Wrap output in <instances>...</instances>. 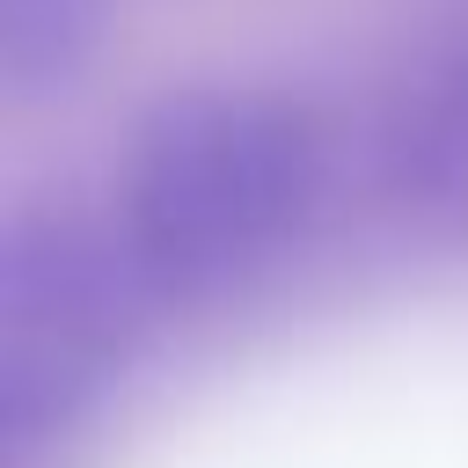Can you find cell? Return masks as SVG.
I'll return each instance as SVG.
<instances>
[{"label":"cell","mask_w":468,"mask_h":468,"mask_svg":"<svg viewBox=\"0 0 468 468\" xmlns=\"http://www.w3.org/2000/svg\"><path fill=\"white\" fill-rule=\"evenodd\" d=\"M322 197V132L271 88L161 95L117 176V227L161 300H197L263 271Z\"/></svg>","instance_id":"1"},{"label":"cell","mask_w":468,"mask_h":468,"mask_svg":"<svg viewBox=\"0 0 468 468\" xmlns=\"http://www.w3.org/2000/svg\"><path fill=\"white\" fill-rule=\"evenodd\" d=\"M154 278L139 271L124 227L66 205H29L0 234V446L29 461L66 439L102 388L124 373Z\"/></svg>","instance_id":"2"},{"label":"cell","mask_w":468,"mask_h":468,"mask_svg":"<svg viewBox=\"0 0 468 468\" xmlns=\"http://www.w3.org/2000/svg\"><path fill=\"white\" fill-rule=\"evenodd\" d=\"M388 183L417 212L468 219V37L402 95L388 132Z\"/></svg>","instance_id":"3"},{"label":"cell","mask_w":468,"mask_h":468,"mask_svg":"<svg viewBox=\"0 0 468 468\" xmlns=\"http://www.w3.org/2000/svg\"><path fill=\"white\" fill-rule=\"evenodd\" d=\"M95 0H0V80L15 95H58L95 51Z\"/></svg>","instance_id":"4"}]
</instances>
